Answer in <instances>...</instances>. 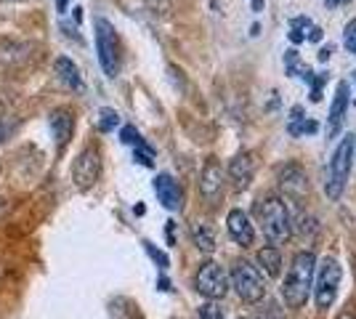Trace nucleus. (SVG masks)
Masks as SVG:
<instances>
[{
  "instance_id": "1",
  "label": "nucleus",
  "mask_w": 356,
  "mask_h": 319,
  "mask_svg": "<svg viewBox=\"0 0 356 319\" xmlns=\"http://www.w3.org/2000/svg\"><path fill=\"white\" fill-rule=\"evenodd\" d=\"M314 274H316V256H314L312 250L298 253L282 282V298L290 309L306 306V301H309V295H312L314 290Z\"/></svg>"
},
{
  "instance_id": "2",
  "label": "nucleus",
  "mask_w": 356,
  "mask_h": 319,
  "mask_svg": "<svg viewBox=\"0 0 356 319\" xmlns=\"http://www.w3.org/2000/svg\"><path fill=\"white\" fill-rule=\"evenodd\" d=\"M255 215H258V224L264 229L271 243L282 245L293 237V218L290 211L284 205V199L280 197H266L255 205Z\"/></svg>"
},
{
  "instance_id": "3",
  "label": "nucleus",
  "mask_w": 356,
  "mask_h": 319,
  "mask_svg": "<svg viewBox=\"0 0 356 319\" xmlns=\"http://www.w3.org/2000/svg\"><path fill=\"white\" fill-rule=\"evenodd\" d=\"M341 263L332 256H325L322 263L316 266V274H314V298H316L319 309H330L335 304V295H338V288H341Z\"/></svg>"
},
{
  "instance_id": "4",
  "label": "nucleus",
  "mask_w": 356,
  "mask_h": 319,
  "mask_svg": "<svg viewBox=\"0 0 356 319\" xmlns=\"http://www.w3.org/2000/svg\"><path fill=\"white\" fill-rule=\"evenodd\" d=\"M96 51H99V64L104 69L106 77L120 75V38L112 22H106L104 16L96 19Z\"/></svg>"
},
{
  "instance_id": "5",
  "label": "nucleus",
  "mask_w": 356,
  "mask_h": 319,
  "mask_svg": "<svg viewBox=\"0 0 356 319\" xmlns=\"http://www.w3.org/2000/svg\"><path fill=\"white\" fill-rule=\"evenodd\" d=\"M354 141H356V138L351 136V133L343 138L341 144H338V149H335L332 163H330V176H327V181H325V192H327V197H330V199H338L343 195L346 179H348V173H351Z\"/></svg>"
},
{
  "instance_id": "6",
  "label": "nucleus",
  "mask_w": 356,
  "mask_h": 319,
  "mask_svg": "<svg viewBox=\"0 0 356 319\" xmlns=\"http://www.w3.org/2000/svg\"><path fill=\"white\" fill-rule=\"evenodd\" d=\"M232 288L237 290V295L245 304H258L266 295V282L258 272V266H252L250 261H237L232 269Z\"/></svg>"
},
{
  "instance_id": "7",
  "label": "nucleus",
  "mask_w": 356,
  "mask_h": 319,
  "mask_svg": "<svg viewBox=\"0 0 356 319\" xmlns=\"http://www.w3.org/2000/svg\"><path fill=\"white\" fill-rule=\"evenodd\" d=\"M102 179V154L96 147H88L72 163V181L80 192H90Z\"/></svg>"
},
{
  "instance_id": "8",
  "label": "nucleus",
  "mask_w": 356,
  "mask_h": 319,
  "mask_svg": "<svg viewBox=\"0 0 356 319\" xmlns=\"http://www.w3.org/2000/svg\"><path fill=\"white\" fill-rule=\"evenodd\" d=\"M197 290L208 298V301H221L223 295L229 293V274L223 272L221 263L216 261H205L197 272Z\"/></svg>"
},
{
  "instance_id": "9",
  "label": "nucleus",
  "mask_w": 356,
  "mask_h": 319,
  "mask_svg": "<svg viewBox=\"0 0 356 319\" xmlns=\"http://www.w3.org/2000/svg\"><path fill=\"white\" fill-rule=\"evenodd\" d=\"M348 93H351V88H348V83L343 80V83H338V91H335V101H332V106H330V122H327V138H335L338 133H341L343 128V120H346V112H348Z\"/></svg>"
},
{
  "instance_id": "10",
  "label": "nucleus",
  "mask_w": 356,
  "mask_h": 319,
  "mask_svg": "<svg viewBox=\"0 0 356 319\" xmlns=\"http://www.w3.org/2000/svg\"><path fill=\"white\" fill-rule=\"evenodd\" d=\"M226 229H229V234H232V240L242 247H250L252 240H255V229H252L250 218H248V213L234 208V211H229L226 215Z\"/></svg>"
},
{
  "instance_id": "11",
  "label": "nucleus",
  "mask_w": 356,
  "mask_h": 319,
  "mask_svg": "<svg viewBox=\"0 0 356 319\" xmlns=\"http://www.w3.org/2000/svg\"><path fill=\"white\" fill-rule=\"evenodd\" d=\"M223 189V167L216 157H210L200 173V195L205 199H216Z\"/></svg>"
},
{
  "instance_id": "12",
  "label": "nucleus",
  "mask_w": 356,
  "mask_h": 319,
  "mask_svg": "<svg viewBox=\"0 0 356 319\" xmlns=\"http://www.w3.org/2000/svg\"><path fill=\"white\" fill-rule=\"evenodd\" d=\"M154 195H157V199L163 202L168 211H178L181 208V199H184L181 186H178V181L170 173H160L154 179Z\"/></svg>"
},
{
  "instance_id": "13",
  "label": "nucleus",
  "mask_w": 356,
  "mask_h": 319,
  "mask_svg": "<svg viewBox=\"0 0 356 319\" xmlns=\"http://www.w3.org/2000/svg\"><path fill=\"white\" fill-rule=\"evenodd\" d=\"M48 125H51V133H54V138H56V147H59V149H64V147L70 144L72 131H74L72 112H70V109H56V112H51Z\"/></svg>"
},
{
  "instance_id": "14",
  "label": "nucleus",
  "mask_w": 356,
  "mask_h": 319,
  "mask_svg": "<svg viewBox=\"0 0 356 319\" xmlns=\"http://www.w3.org/2000/svg\"><path fill=\"white\" fill-rule=\"evenodd\" d=\"M54 69H56V75L59 80L70 88V91H83L86 88V83H83V75H80V69H77V64H74L70 56H59V59L54 61Z\"/></svg>"
},
{
  "instance_id": "15",
  "label": "nucleus",
  "mask_w": 356,
  "mask_h": 319,
  "mask_svg": "<svg viewBox=\"0 0 356 319\" xmlns=\"http://www.w3.org/2000/svg\"><path fill=\"white\" fill-rule=\"evenodd\" d=\"M282 189L290 195V197L300 199L306 192H309V179H306V173L300 170L298 165H287L282 170Z\"/></svg>"
},
{
  "instance_id": "16",
  "label": "nucleus",
  "mask_w": 356,
  "mask_h": 319,
  "mask_svg": "<svg viewBox=\"0 0 356 319\" xmlns=\"http://www.w3.org/2000/svg\"><path fill=\"white\" fill-rule=\"evenodd\" d=\"M229 176H232L239 186L250 183V179L255 176V154H252V152H239L237 157L232 160V165H229Z\"/></svg>"
},
{
  "instance_id": "17",
  "label": "nucleus",
  "mask_w": 356,
  "mask_h": 319,
  "mask_svg": "<svg viewBox=\"0 0 356 319\" xmlns=\"http://www.w3.org/2000/svg\"><path fill=\"white\" fill-rule=\"evenodd\" d=\"M255 259H258V266H261L271 279L280 277V272H282V256H280L277 247H261Z\"/></svg>"
},
{
  "instance_id": "18",
  "label": "nucleus",
  "mask_w": 356,
  "mask_h": 319,
  "mask_svg": "<svg viewBox=\"0 0 356 319\" xmlns=\"http://www.w3.org/2000/svg\"><path fill=\"white\" fill-rule=\"evenodd\" d=\"M192 240H194V245H197V250H202V253H213V250H216V234H213L205 224H194Z\"/></svg>"
},
{
  "instance_id": "19",
  "label": "nucleus",
  "mask_w": 356,
  "mask_h": 319,
  "mask_svg": "<svg viewBox=\"0 0 356 319\" xmlns=\"http://www.w3.org/2000/svg\"><path fill=\"white\" fill-rule=\"evenodd\" d=\"M287 131H290V136H306V133H316V131H319V122L300 117V120L290 122V128H287Z\"/></svg>"
},
{
  "instance_id": "20",
  "label": "nucleus",
  "mask_w": 356,
  "mask_h": 319,
  "mask_svg": "<svg viewBox=\"0 0 356 319\" xmlns=\"http://www.w3.org/2000/svg\"><path fill=\"white\" fill-rule=\"evenodd\" d=\"M118 125H120V115L115 109H102L99 112V131L102 133H112Z\"/></svg>"
},
{
  "instance_id": "21",
  "label": "nucleus",
  "mask_w": 356,
  "mask_h": 319,
  "mask_svg": "<svg viewBox=\"0 0 356 319\" xmlns=\"http://www.w3.org/2000/svg\"><path fill=\"white\" fill-rule=\"evenodd\" d=\"M284 67H287V75H300L303 72V61H300V56H298L296 48H290L287 54H284Z\"/></svg>"
},
{
  "instance_id": "22",
  "label": "nucleus",
  "mask_w": 356,
  "mask_h": 319,
  "mask_svg": "<svg viewBox=\"0 0 356 319\" xmlns=\"http://www.w3.org/2000/svg\"><path fill=\"white\" fill-rule=\"evenodd\" d=\"M120 138H122V144H128V147H141V144H144V138H141V133L136 131L134 125H125V128L120 131Z\"/></svg>"
},
{
  "instance_id": "23",
  "label": "nucleus",
  "mask_w": 356,
  "mask_h": 319,
  "mask_svg": "<svg viewBox=\"0 0 356 319\" xmlns=\"http://www.w3.org/2000/svg\"><path fill=\"white\" fill-rule=\"evenodd\" d=\"M136 163H141V165H147V167H152L154 165V160H152V157H154V149H152V147H149L147 141H144V144H141V147H136Z\"/></svg>"
},
{
  "instance_id": "24",
  "label": "nucleus",
  "mask_w": 356,
  "mask_h": 319,
  "mask_svg": "<svg viewBox=\"0 0 356 319\" xmlns=\"http://www.w3.org/2000/svg\"><path fill=\"white\" fill-rule=\"evenodd\" d=\"M343 43H346V48H348L351 54H356V19H351V22L346 24V30H343Z\"/></svg>"
},
{
  "instance_id": "25",
  "label": "nucleus",
  "mask_w": 356,
  "mask_h": 319,
  "mask_svg": "<svg viewBox=\"0 0 356 319\" xmlns=\"http://www.w3.org/2000/svg\"><path fill=\"white\" fill-rule=\"evenodd\" d=\"M144 247H147L149 259L154 261V263H157L160 269H168V266H170V261H168V256H165L163 250H157V247H154L152 243H144Z\"/></svg>"
},
{
  "instance_id": "26",
  "label": "nucleus",
  "mask_w": 356,
  "mask_h": 319,
  "mask_svg": "<svg viewBox=\"0 0 356 319\" xmlns=\"http://www.w3.org/2000/svg\"><path fill=\"white\" fill-rule=\"evenodd\" d=\"M200 319H223V311L218 304H213V301H208V304L200 306Z\"/></svg>"
},
{
  "instance_id": "27",
  "label": "nucleus",
  "mask_w": 356,
  "mask_h": 319,
  "mask_svg": "<svg viewBox=\"0 0 356 319\" xmlns=\"http://www.w3.org/2000/svg\"><path fill=\"white\" fill-rule=\"evenodd\" d=\"M327 83V75H319L312 80V101H322V85Z\"/></svg>"
},
{
  "instance_id": "28",
  "label": "nucleus",
  "mask_w": 356,
  "mask_h": 319,
  "mask_svg": "<svg viewBox=\"0 0 356 319\" xmlns=\"http://www.w3.org/2000/svg\"><path fill=\"white\" fill-rule=\"evenodd\" d=\"M252 319H284V317H282V311H280L277 306H268L266 311H258Z\"/></svg>"
},
{
  "instance_id": "29",
  "label": "nucleus",
  "mask_w": 356,
  "mask_h": 319,
  "mask_svg": "<svg viewBox=\"0 0 356 319\" xmlns=\"http://www.w3.org/2000/svg\"><path fill=\"white\" fill-rule=\"evenodd\" d=\"M312 27V19L309 16H298V19H293V30H309Z\"/></svg>"
},
{
  "instance_id": "30",
  "label": "nucleus",
  "mask_w": 356,
  "mask_h": 319,
  "mask_svg": "<svg viewBox=\"0 0 356 319\" xmlns=\"http://www.w3.org/2000/svg\"><path fill=\"white\" fill-rule=\"evenodd\" d=\"M11 136V125L0 117V144H6V138Z\"/></svg>"
},
{
  "instance_id": "31",
  "label": "nucleus",
  "mask_w": 356,
  "mask_h": 319,
  "mask_svg": "<svg viewBox=\"0 0 356 319\" xmlns=\"http://www.w3.org/2000/svg\"><path fill=\"white\" fill-rule=\"evenodd\" d=\"M306 38H309V40H312V43H319V40H322V30H319V27H309V35H306Z\"/></svg>"
},
{
  "instance_id": "32",
  "label": "nucleus",
  "mask_w": 356,
  "mask_h": 319,
  "mask_svg": "<svg viewBox=\"0 0 356 319\" xmlns=\"http://www.w3.org/2000/svg\"><path fill=\"white\" fill-rule=\"evenodd\" d=\"M290 40L298 46V43H303V40H306V35H303L300 30H290Z\"/></svg>"
},
{
  "instance_id": "33",
  "label": "nucleus",
  "mask_w": 356,
  "mask_h": 319,
  "mask_svg": "<svg viewBox=\"0 0 356 319\" xmlns=\"http://www.w3.org/2000/svg\"><path fill=\"white\" fill-rule=\"evenodd\" d=\"M330 56H332V46L319 48V61H330Z\"/></svg>"
},
{
  "instance_id": "34",
  "label": "nucleus",
  "mask_w": 356,
  "mask_h": 319,
  "mask_svg": "<svg viewBox=\"0 0 356 319\" xmlns=\"http://www.w3.org/2000/svg\"><path fill=\"white\" fill-rule=\"evenodd\" d=\"M173 229H176V224H173V221H168V243H170V245L176 243V237H173Z\"/></svg>"
},
{
  "instance_id": "35",
  "label": "nucleus",
  "mask_w": 356,
  "mask_h": 319,
  "mask_svg": "<svg viewBox=\"0 0 356 319\" xmlns=\"http://www.w3.org/2000/svg\"><path fill=\"white\" fill-rule=\"evenodd\" d=\"M67 6H70V0H56V8H59L61 14H67Z\"/></svg>"
},
{
  "instance_id": "36",
  "label": "nucleus",
  "mask_w": 356,
  "mask_h": 319,
  "mask_svg": "<svg viewBox=\"0 0 356 319\" xmlns=\"http://www.w3.org/2000/svg\"><path fill=\"white\" fill-rule=\"evenodd\" d=\"M252 11H264V0H252Z\"/></svg>"
},
{
  "instance_id": "37",
  "label": "nucleus",
  "mask_w": 356,
  "mask_h": 319,
  "mask_svg": "<svg viewBox=\"0 0 356 319\" xmlns=\"http://www.w3.org/2000/svg\"><path fill=\"white\" fill-rule=\"evenodd\" d=\"M160 290H165V293H168V290H170V282H168V279H165V277H160Z\"/></svg>"
},
{
  "instance_id": "38",
  "label": "nucleus",
  "mask_w": 356,
  "mask_h": 319,
  "mask_svg": "<svg viewBox=\"0 0 356 319\" xmlns=\"http://www.w3.org/2000/svg\"><path fill=\"white\" fill-rule=\"evenodd\" d=\"M330 6H341V3H348V0H327Z\"/></svg>"
},
{
  "instance_id": "39",
  "label": "nucleus",
  "mask_w": 356,
  "mask_h": 319,
  "mask_svg": "<svg viewBox=\"0 0 356 319\" xmlns=\"http://www.w3.org/2000/svg\"><path fill=\"white\" fill-rule=\"evenodd\" d=\"M354 83H356V69H354ZM351 104L356 106V96H354V101H351Z\"/></svg>"
},
{
  "instance_id": "40",
  "label": "nucleus",
  "mask_w": 356,
  "mask_h": 319,
  "mask_svg": "<svg viewBox=\"0 0 356 319\" xmlns=\"http://www.w3.org/2000/svg\"><path fill=\"white\" fill-rule=\"evenodd\" d=\"M0 3H16V0H0Z\"/></svg>"
},
{
  "instance_id": "41",
  "label": "nucleus",
  "mask_w": 356,
  "mask_h": 319,
  "mask_svg": "<svg viewBox=\"0 0 356 319\" xmlns=\"http://www.w3.org/2000/svg\"><path fill=\"white\" fill-rule=\"evenodd\" d=\"M0 277H3V266H0Z\"/></svg>"
}]
</instances>
